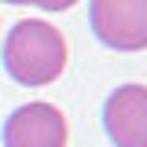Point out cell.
Instances as JSON below:
<instances>
[{
	"mask_svg": "<svg viewBox=\"0 0 147 147\" xmlns=\"http://www.w3.org/2000/svg\"><path fill=\"white\" fill-rule=\"evenodd\" d=\"M4 70L26 88H44L66 70V37L44 18H22L7 30Z\"/></svg>",
	"mask_w": 147,
	"mask_h": 147,
	"instance_id": "obj_1",
	"label": "cell"
},
{
	"mask_svg": "<svg viewBox=\"0 0 147 147\" xmlns=\"http://www.w3.org/2000/svg\"><path fill=\"white\" fill-rule=\"evenodd\" d=\"M4 147H66V118L52 103H22L4 121Z\"/></svg>",
	"mask_w": 147,
	"mask_h": 147,
	"instance_id": "obj_3",
	"label": "cell"
},
{
	"mask_svg": "<svg viewBox=\"0 0 147 147\" xmlns=\"http://www.w3.org/2000/svg\"><path fill=\"white\" fill-rule=\"evenodd\" d=\"M7 4H33V7H44V11H70L77 0H7Z\"/></svg>",
	"mask_w": 147,
	"mask_h": 147,
	"instance_id": "obj_5",
	"label": "cell"
},
{
	"mask_svg": "<svg viewBox=\"0 0 147 147\" xmlns=\"http://www.w3.org/2000/svg\"><path fill=\"white\" fill-rule=\"evenodd\" d=\"M92 33L114 52L147 48V0H88Z\"/></svg>",
	"mask_w": 147,
	"mask_h": 147,
	"instance_id": "obj_2",
	"label": "cell"
},
{
	"mask_svg": "<svg viewBox=\"0 0 147 147\" xmlns=\"http://www.w3.org/2000/svg\"><path fill=\"white\" fill-rule=\"evenodd\" d=\"M103 129L114 147H147V85H121L103 103Z\"/></svg>",
	"mask_w": 147,
	"mask_h": 147,
	"instance_id": "obj_4",
	"label": "cell"
}]
</instances>
